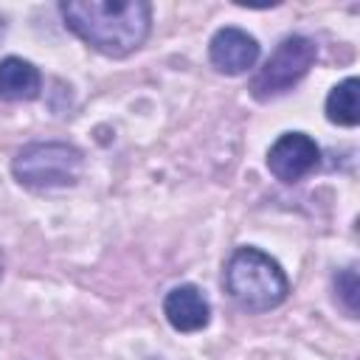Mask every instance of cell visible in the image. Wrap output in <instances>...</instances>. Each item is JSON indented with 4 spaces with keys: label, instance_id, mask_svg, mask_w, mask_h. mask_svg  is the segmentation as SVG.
<instances>
[{
    "label": "cell",
    "instance_id": "1",
    "mask_svg": "<svg viewBox=\"0 0 360 360\" xmlns=\"http://www.w3.org/2000/svg\"><path fill=\"white\" fill-rule=\"evenodd\" d=\"M68 28L104 56L135 51L152 22V6L143 0H70L62 3Z\"/></svg>",
    "mask_w": 360,
    "mask_h": 360
},
{
    "label": "cell",
    "instance_id": "2",
    "mask_svg": "<svg viewBox=\"0 0 360 360\" xmlns=\"http://www.w3.org/2000/svg\"><path fill=\"white\" fill-rule=\"evenodd\" d=\"M225 287L236 304L253 312L278 307L290 292V281L278 262L262 253L259 248H239L228 259Z\"/></svg>",
    "mask_w": 360,
    "mask_h": 360
},
{
    "label": "cell",
    "instance_id": "3",
    "mask_svg": "<svg viewBox=\"0 0 360 360\" xmlns=\"http://www.w3.org/2000/svg\"><path fill=\"white\" fill-rule=\"evenodd\" d=\"M79 172H82L79 149L59 141L31 143L14 158V177L31 188L73 186L79 180Z\"/></svg>",
    "mask_w": 360,
    "mask_h": 360
},
{
    "label": "cell",
    "instance_id": "4",
    "mask_svg": "<svg viewBox=\"0 0 360 360\" xmlns=\"http://www.w3.org/2000/svg\"><path fill=\"white\" fill-rule=\"evenodd\" d=\"M315 42L307 39V37H287L281 39V45L273 51V56L264 62V68L253 76L250 82V90L259 101H267L273 96H281L287 93L295 82H301L307 76V70L312 68L315 62Z\"/></svg>",
    "mask_w": 360,
    "mask_h": 360
},
{
    "label": "cell",
    "instance_id": "5",
    "mask_svg": "<svg viewBox=\"0 0 360 360\" xmlns=\"http://www.w3.org/2000/svg\"><path fill=\"white\" fill-rule=\"evenodd\" d=\"M318 143L304 132H284L267 152V166L281 183H295L318 166Z\"/></svg>",
    "mask_w": 360,
    "mask_h": 360
},
{
    "label": "cell",
    "instance_id": "6",
    "mask_svg": "<svg viewBox=\"0 0 360 360\" xmlns=\"http://www.w3.org/2000/svg\"><path fill=\"white\" fill-rule=\"evenodd\" d=\"M208 56H211V62H214L217 70L236 76V73H245L248 68L256 65V59H259V42L248 31L228 25V28H219L211 37Z\"/></svg>",
    "mask_w": 360,
    "mask_h": 360
},
{
    "label": "cell",
    "instance_id": "7",
    "mask_svg": "<svg viewBox=\"0 0 360 360\" xmlns=\"http://www.w3.org/2000/svg\"><path fill=\"white\" fill-rule=\"evenodd\" d=\"M163 315L177 332H197L208 323V301L194 284H180L163 298Z\"/></svg>",
    "mask_w": 360,
    "mask_h": 360
},
{
    "label": "cell",
    "instance_id": "8",
    "mask_svg": "<svg viewBox=\"0 0 360 360\" xmlns=\"http://www.w3.org/2000/svg\"><path fill=\"white\" fill-rule=\"evenodd\" d=\"M39 93V70L20 59L8 56L0 62V98L6 101H31Z\"/></svg>",
    "mask_w": 360,
    "mask_h": 360
},
{
    "label": "cell",
    "instance_id": "9",
    "mask_svg": "<svg viewBox=\"0 0 360 360\" xmlns=\"http://www.w3.org/2000/svg\"><path fill=\"white\" fill-rule=\"evenodd\" d=\"M357 79H346L340 82L329 98H326V118L332 124H340V127H354L360 121V107H357Z\"/></svg>",
    "mask_w": 360,
    "mask_h": 360
},
{
    "label": "cell",
    "instance_id": "10",
    "mask_svg": "<svg viewBox=\"0 0 360 360\" xmlns=\"http://www.w3.org/2000/svg\"><path fill=\"white\" fill-rule=\"evenodd\" d=\"M338 292H340L346 309L354 315L357 312V273L354 270H346L338 276Z\"/></svg>",
    "mask_w": 360,
    "mask_h": 360
}]
</instances>
